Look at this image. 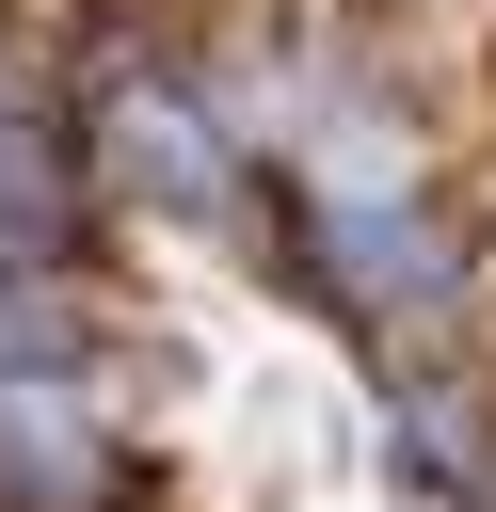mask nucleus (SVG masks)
Returning a JSON list of instances; mask_svg holds the SVG:
<instances>
[{
  "mask_svg": "<svg viewBox=\"0 0 496 512\" xmlns=\"http://www.w3.org/2000/svg\"><path fill=\"white\" fill-rule=\"evenodd\" d=\"M304 256L352 320H448L464 304V224L416 192V144H400L384 96L304 112Z\"/></svg>",
  "mask_w": 496,
  "mask_h": 512,
  "instance_id": "nucleus-1",
  "label": "nucleus"
},
{
  "mask_svg": "<svg viewBox=\"0 0 496 512\" xmlns=\"http://www.w3.org/2000/svg\"><path fill=\"white\" fill-rule=\"evenodd\" d=\"M128 448H112V400L96 368L64 352H0V512H128Z\"/></svg>",
  "mask_w": 496,
  "mask_h": 512,
  "instance_id": "nucleus-2",
  "label": "nucleus"
},
{
  "mask_svg": "<svg viewBox=\"0 0 496 512\" xmlns=\"http://www.w3.org/2000/svg\"><path fill=\"white\" fill-rule=\"evenodd\" d=\"M96 176H128V192H160V208H240V144L208 128V96L176 80V64H112L96 80Z\"/></svg>",
  "mask_w": 496,
  "mask_h": 512,
  "instance_id": "nucleus-3",
  "label": "nucleus"
},
{
  "mask_svg": "<svg viewBox=\"0 0 496 512\" xmlns=\"http://www.w3.org/2000/svg\"><path fill=\"white\" fill-rule=\"evenodd\" d=\"M64 256H80V160H64V128L0 80V304L64 288Z\"/></svg>",
  "mask_w": 496,
  "mask_h": 512,
  "instance_id": "nucleus-4",
  "label": "nucleus"
}]
</instances>
